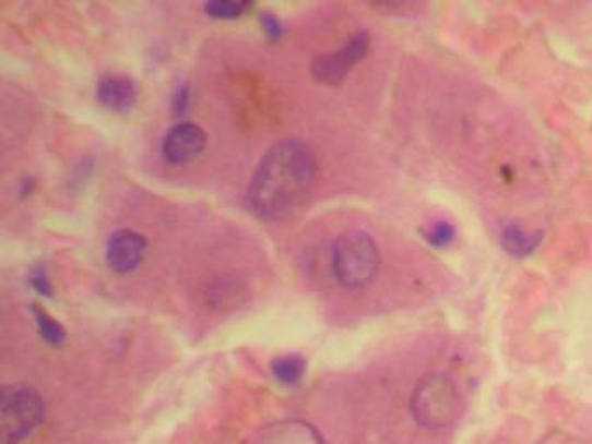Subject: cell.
<instances>
[{"instance_id": "6da1fadb", "label": "cell", "mask_w": 592, "mask_h": 444, "mask_svg": "<svg viewBox=\"0 0 592 444\" xmlns=\"http://www.w3.org/2000/svg\"><path fill=\"white\" fill-rule=\"evenodd\" d=\"M317 172V157L309 144L300 140L280 141L264 155L250 179V207L263 219L287 216L308 195Z\"/></svg>"}, {"instance_id": "8992f818", "label": "cell", "mask_w": 592, "mask_h": 444, "mask_svg": "<svg viewBox=\"0 0 592 444\" xmlns=\"http://www.w3.org/2000/svg\"><path fill=\"white\" fill-rule=\"evenodd\" d=\"M208 146V134L200 125L181 122L174 125L164 137L162 153L173 166H185L197 160Z\"/></svg>"}, {"instance_id": "2e32d148", "label": "cell", "mask_w": 592, "mask_h": 444, "mask_svg": "<svg viewBox=\"0 0 592 444\" xmlns=\"http://www.w3.org/2000/svg\"><path fill=\"white\" fill-rule=\"evenodd\" d=\"M32 285L37 288L38 292L51 296V284H49V278H47L44 269H37V272L34 273V276H32Z\"/></svg>"}, {"instance_id": "3957f363", "label": "cell", "mask_w": 592, "mask_h": 444, "mask_svg": "<svg viewBox=\"0 0 592 444\" xmlns=\"http://www.w3.org/2000/svg\"><path fill=\"white\" fill-rule=\"evenodd\" d=\"M381 266L377 243L365 231H347L335 241L332 252V269L344 288L367 287L372 284Z\"/></svg>"}, {"instance_id": "7c38bea8", "label": "cell", "mask_w": 592, "mask_h": 444, "mask_svg": "<svg viewBox=\"0 0 592 444\" xmlns=\"http://www.w3.org/2000/svg\"><path fill=\"white\" fill-rule=\"evenodd\" d=\"M35 322H37L38 332L43 335L46 343L52 344V346H60L63 340L67 339L63 326L56 322L51 314L47 313L46 309L34 308Z\"/></svg>"}, {"instance_id": "ba28073f", "label": "cell", "mask_w": 592, "mask_h": 444, "mask_svg": "<svg viewBox=\"0 0 592 444\" xmlns=\"http://www.w3.org/2000/svg\"><path fill=\"white\" fill-rule=\"evenodd\" d=\"M98 99L108 110L126 113L138 101V87L129 76L117 73L106 75L98 84Z\"/></svg>"}, {"instance_id": "4fadbf2b", "label": "cell", "mask_w": 592, "mask_h": 444, "mask_svg": "<svg viewBox=\"0 0 592 444\" xmlns=\"http://www.w3.org/2000/svg\"><path fill=\"white\" fill-rule=\"evenodd\" d=\"M249 9L247 2H233V0H214L205 4V13L216 20H235Z\"/></svg>"}, {"instance_id": "7a4b0ae2", "label": "cell", "mask_w": 592, "mask_h": 444, "mask_svg": "<svg viewBox=\"0 0 592 444\" xmlns=\"http://www.w3.org/2000/svg\"><path fill=\"white\" fill-rule=\"evenodd\" d=\"M415 422L428 431H441L459 419L461 394L445 373H428L415 385L411 398Z\"/></svg>"}, {"instance_id": "9a60e30c", "label": "cell", "mask_w": 592, "mask_h": 444, "mask_svg": "<svg viewBox=\"0 0 592 444\" xmlns=\"http://www.w3.org/2000/svg\"><path fill=\"white\" fill-rule=\"evenodd\" d=\"M261 22H263L264 32H267L268 37L273 38V40H279L284 35V26L280 23L279 17L273 16V14L263 13Z\"/></svg>"}, {"instance_id": "9c48e42d", "label": "cell", "mask_w": 592, "mask_h": 444, "mask_svg": "<svg viewBox=\"0 0 592 444\" xmlns=\"http://www.w3.org/2000/svg\"><path fill=\"white\" fill-rule=\"evenodd\" d=\"M259 444H322V441L305 423L291 422L276 425Z\"/></svg>"}, {"instance_id": "8fae6325", "label": "cell", "mask_w": 592, "mask_h": 444, "mask_svg": "<svg viewBox=\"0 0 592 444\" xmlns=\"http://www.w3.org/2000/svg\"><path fill=\"white\" fill-rule=\"evenodd\" d=\"M305 360L297 355L282 356L271 363V372L284 385H296L305 375Z\"/></svg>"}, {"instance_id": "52a82bcc", "label": "cell", "mask_w": 592, "mask_h": 444, "mask_svg": "<svg viewBox=\"0 0 592 444\" xmlns=\"http://www.w3.org/2000/svg\"><path fill=\"white\" fill-rule=\"evenodd\" d=\"M146 240L132 229H119L106 245V263L120 275L135 272L146 254Z\"/></svg>"}, {"instance_id": "30bf717a", "label": "cell", "mask_w": 592, "mask_h": 444, "mask_svg": "<svg viewBox=\"0 0 592 444\" xmlns=\"http://www.w3.org/2000/svg\"><path fill=\"white\" fill-rule=\"evenodd\" d=\"M500 241H502V247L508 254L514 255V257H526L541 245L542 233H530L525 228L511 225L504 229Z\"/></svg>"}, {"instance_id": "e0dca14e", "label": "cell", "mask_w": 592, "mask_h": 444, "mask_svg": "<svg viewBox=\"0 0 592 444\" xmlns=\"http://www.w3.org/2000/svg\"><path fill=\"white\" fill-rule=\"evenodd\" d=\"M188 98H190L188 87H179L178 93L174 94V110H176V113H182V111H185Z\"/></svg>"}, {"instance_id": "5b68a950", "label": "cell", "mask_w": 592, "mask_h": 444, "mask_svg": "<svg viewBox=\"0 0 592 444\" xmlns=\"http://www.w3.org/2000/svg\"><path fill=\"white\" fill-rule=\"evenodd\" d=\"M370 38L365 32L356 34L347 40L346 46L330 55L318 56L313 63V75L318 82L334 85L343 81L344 76L356 63H360L367 55Z\"/></svg>"}, {"instance_id": "277c9868", "label": "cell", "mask_w": 592, "mask_h": 444, "mask_svg": "<svg viewBox=\"0 0 592 444\" xmlns=\"http://www.w3.org/2000/svg\"><path fill=\"white\" fill-rule=\"evenodd\" d=\"M44 401L28 385H5L0 394V444H17L44 422Z\"/></svg>"}, {"instance_id": "5bb4252c", "label": "cell", "mask_w": 592, "mask_h": 444, "mask_svg": "<svg viewBox=\"0 0 592 444\" xmlns=\"http://www.w3.org/2000/svg\"><path fill=\"white\" fill-rule=\"evenodd\" d=\"M424 238L431 243L433 247H445L452 243L455 238V229L449 225V223H436L431 228L424 231Z\"/></svg>"}]
</instances>
